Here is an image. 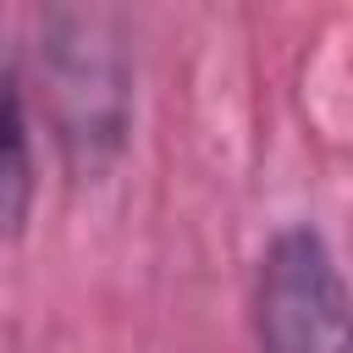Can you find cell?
Returning <instances> with one entry per match:
<instances>
[{
    "label": "cell",
    "mask_w": 353,
    "mask_h": 353,
    "mask_svg": "<svg viewBox=\"0 0 353 353\" xmlns=\"http://www.w3.org/2000/svg\"><path fill=\"white\" fill-rule=\"evenodd\" d=\"M22 72L33 121L50 132L61 176L72 188H99L127 160L138 116L127 17L110 6H44L33 28V66Z\"/></svg>",
    "instance_id": "1"
},
{
    "label": "cell",
    "mask_w": 353,
    "mask_h": 353,
    "mask_svg": "<svg viewBox=\"0 0 353 353\" xmlns=\"http://www.w3.org/2000/svg\"><path fill=\"white\" fill-rule=\"evenodd\" d=\"M254 353H353V298L331 237L314 221H281L248 287Z\"/></svg>",
    "instance_id": "2"
},
{
    "label": "cell",
    "mask_w": 353,
    "mask_h": 353,
    "mask_svg": "<svg viewBox=\"0 0 353 353\" xmlns=\"http://www.w3.org/2000/svg\"><path fill=\"white\" fill-rule=\"evenodd\" d=\"M33 99L28 72L11 50H0V243H17L39 204V143H33Z\"/></svg>",
    "instance_id": "3"
}]
</instances>
